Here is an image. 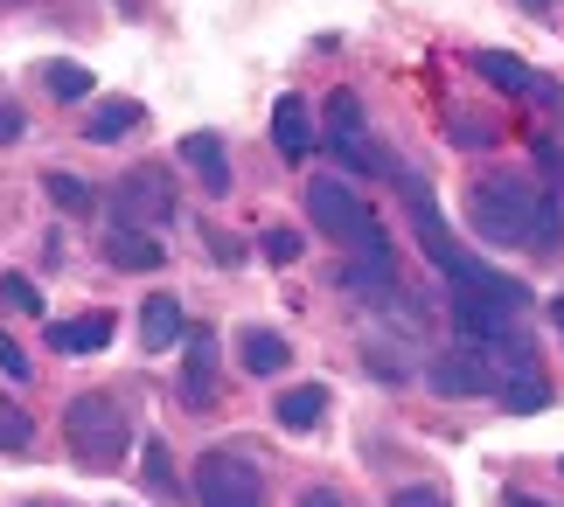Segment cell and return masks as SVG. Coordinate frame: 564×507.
I'll list each match as a JSON object with an SVG mask.
<instances>
[{
  "instance_id": "cell-4",
  "label": "cell",
  "mask_w": 564,
  "mask_h": 507,
  "mask_svg": "<svg viewBox=\"0 0 564 507\" xmlns=\"http://www.w3.org/2000/svg\"><path fill=\"white\" fill-rule=\"evenodd\" d=\"M195 507H265V473L245 452H203L195 459Z\"/></svg>"
},
{
  "instance_id": "cell-34",
  "label": "cell",
  "mask_w": 564,
  "mask_h": 507,
  "mask_svg": "<svg viewBox=\"0 0 564 507\" xmlns=\"http://www.w3.org/2000/svg\"><path fill=\"white\" fill-rule=\"evenodd\" d=\"M29 507H56V500H29Z\"/></svg>"
},
{
  "instance_id": "cell-5",
  "label": "cell",
  "mask_w": 564,
  "mask_h": 507,
  "mask_svg": "<svg viewBox=\"0 0 564 507\" xmlns=\"http://www.w3.org/2000/svg\"><path fill=\"white\" fill-rule=\"evenodd\" d=\"M502 376H509V368H502V355H495L488 341H460V348H446V355L432 362L425 383L440 389V396H495Z\"/></svg>"
},
{
  "instance_id": "cell-2",
  "label": "cell",
  "mask_w": 564,
  "mask_h": 507,
  "mask_svg": "<svg viewBox=\"0 0 564 507\" xmlns=\"http://www.w3.org/2000/svg\"><path fill=\"white\" fill-rule=\"evenodd\" d=\"M467 216L488 244H530L536 181H523V174H481V181L467 188Z\"/></svg>"
},
{
  "instance_id": "cell-6",
  "label": "cell",
  "mask_w": 564,
  "mask_h": 507,
  "mask_svg": "<svg viewBox=\"0 0 564 507\" xmlns=\"http://www.w3.org/2000/svg\"><path fill=\"white\" fill-rule=\"evenodd\" d=\"M112 223H133V230L175 223V188H167V167H133V174H119V188H112Z\"/></svg>"
},
{
  "instance_id": "cell-24",
  "label": "cell",
  "mask_w": 564,
  "mask_h": 507,
  "mask_svg": "<svg viewBox=\"0 0 564 507\" xmlns=\"http://www.w3.org/2000/svg\"><path fill=\"white\" fill-rule=\"evenodd\" d=\"M0 299H8L14 313H42V293H35V278H21V272H0Z\"/></svg>"
},
{
  "instance_id": "cell-17",
  "label": "cell",
  "mask_w": 564,
  "mask_h": 507,
  "mask_svg": "<svg viewBox=\"0 0 564 507\" xmlns=\"http://www.w3.org/2000/svg\"><path fill=\"white\" fill-rule=\"evenodd\" d=\"M140 480H147V494H161V500H175V494H182V480H175V452H167V438H147V445H140Z\"/></svg>"
},
{
  "instance_id": "cell-7",
  "label": "cell",
  "mask_w": 564,
  "mask_h": 507,
  "mask_svg": "<svg viewBox=\"0 0 564 507\" xmlns=\"http://www.w3.org/2000/svg\"><path fill=\"white\" fill-rule=\"evenodd\" d=\"M474 77H488V84H502V98H536V104H557V84L544 70H530L523 56H509V49H474Z\"/></svg>"
},
{
  "instance_id": "cell-20",
  "label": "cell",
  "mask_w": 564,
  "mask_h": 507,
  "mask_svg": "<svg viewBox=\"0 0 564 507\" xmlns=\"http://www.w3.org/2000/svg\"><path fill=\"white\" fill-rule=\"evenodd\" d=\"M495 396H502V410H509V417H530V410H544V404H551L544 376H509V383L495 389Z\"/></svg>"
},
{
  "instance_id": "cell-13",
  "label": "cell",
  "mask_w": 564,
  "mask_h": 507,
  "mask_svg": "<svg viewBox=\"0 0 564 507\" xmlns=\"http://www.w3.org/2000/svg\"><path fill=\"white\" fill-rule=\"evenodd\" d=\"M237 362L251 368V376H279V368L293 362V348L272 334V327H245V334H237Z\"/></svg>"
},
{
  "instance_id": "cell-29",
  "label": "cell",
  "mask_w": 564,
  "mask_h": 507,
  "mask_svg": "<svg viewBox=\"0 0 564 507\" xmlns=\"http://www.w3.org/2000/svg\"><path fill=\"white\" fill-rule=\"evenodd\" d=\"M21 132H29V119H21V104H14V98H0V146H14Z\"/></svg>"
},
{
  "instance_id": "cell-30",
  "label": "cell",
  "mask_w": 564,
  "mask_h": 507,
  "mask_svg": "<svg viewBox=\"0 0 564 507\" xmlns=\"http://www.w3.org/2000/svg\"><path fill=\"white\" fill-rule=\"evenodd\" d=\"M293 507H341V494H335V487H307V494H300Z\"/></svg>"
},
{
  "instance_id": "cell-9",
  "label": "cell",
  "mask_w": 564,
  "mask_h": 507,
  "mask_svg": "<svg viewBox=\"0 0 564 507\" xmlns=\"http://www.w3.org/2000/svg\"><path fill=\"white\" fill-rule=\"evenodd\" d=\"M105 257H112L119 272H161V264H167L161 236L154 230H133V223H112V230H105Z\"/></svg>"
},
{
  "instance_id": "cell-28",
  "label": "cell",
  "mask_w": 564,
  "mask_h": 507,
  "mask_svg": "<svg viewBox=\"0 0 564 507\" xmlns=\"http://www.w3.org/2000/svg\"><path fill=\"white\" fill-rule=\"evenodd\" d=\"M29 368H35V362H29V355H21V348H14L8 334H0V376H14V383H29Z\"/></svg>"
},
{
  "instance_id": "cell-8",
  "label": "cell",
  "mask_w": 564,
  "mask_h": 507,
  "mask_svg": "<svg viewBox=\"0 0 564 507\" xmlns=\"http://www.w3.org/2000/svg\"><path fill=\"white\" fill-rule=\"evenodd\" d=\"M328 146L341 153V167H349V174H377L383 167L377 153H370V132H362V104L349 91L328 98Z\"/></svg>"
},
{
  "instance_id": "cell-27",
  "label": "cell",
  "mask_w": 564,
  "mask_h": 507,
  "mask_svg": "<svg viewBox=\"0 0 564 507\" xmlns=\"http://www.w3.org/2000/svg\"><path fill=\"white\" fill-rule=\"evenodd\" d=\"M453 132H460V146H488L495 140V125L474 119V112H453Z\"/></svg>"
},
{
  "instance_id": "cell-22",
  "label": "cell",
  "mask_w": 564,
  "mask_h": 507,
  "mask_svg": "<svg viewBox=\"0 0 564 507\" xmlns=\"http://www.w3.org/2000/svg\"><path fill=\"white\" fill-rule=\"evenodd\" d=\"M42 84H50V98H63V104L91 98V70H84V63H50V70H42Z\"/></svg>"
},
{
  "instance_id": "cell-14",
  "label": "cell",
  "mask_w": 564,
  "mask_h": 507,
  "mask_svg": "<svg viewBox=\"0 0 564 507\" xmlns=\"http://www.w3.org/2000/svg\"><path fill=\"white\" fill-rule=\"evenodd\" d=\"M188 334V327H182V299H147L140 306V341H147V355H161V348H175Z\"/></svg>"
},
{
  "instance_id": "cell-21",
  "label": "cell",
  "mask_w": 564,
  "mask_h": 507,
  "mask_svg": "<svg viewBox=\"0 0 564 507\" xmlns=\"http://www.w3.org/2000/svg\"><path fill=\"white\" fill-rule=\"evenodd\" d=\"M29 445H35V417L14 396H0V452H29Z\"/></svg>"
},
{
  "instance_id": "cell-19",
  "label": "cell",
  "mask_w": 564,
  "mask_h": 507,
  "mask_svg": "<svg viewBox=\"0 0 564 507\" xmlns=\"http://www.w3.org/2000/svg\"><path fill=\"white\" fill-rule=\"evenodd\" d=\"M42 195H50V202L63 209V216H91L98 209V195H91V181H77V174H42Z\"/></svg>"
},
{
  "instance_id": "cell-12",
  "label": "cell",
  "mask_w": 564,
  "mask_h": 507,
  "mask_svg": "<svg viewBox=\"0 0 564 507\" xmlns=\"http://www.w3.org/2000/svg\"><path fill=\"white\" fill-rule=\"evenodd\" d=\"M50 348H56V355H98V348H112V313L56 320V327H50Z\"/></svg>"
},
{
  "instance_id": "cell-26",
  "label": "cell",
  "mask_w": 564,
  "mask_h": 507,
  "mask_svg": "<svg viewBox=\"0 0 564 507\" xmlns=\"http://www.w3.org/2000/svg\"><path fill=\"white\" fill-rule=\"evenodd\" d=\"M390 507H453V500H446V487H398Z\"/></svg>"
},
{
  "instance_id": "cell-18",
  "label": "cell",
  "mask_w": 564,
  "mask_h": 507,
  "mask_svg": "<svg viewBox=\"0 0 564 507\" xmlns=\"http://www.w3.org/2000/svg\"><path fill=\"white\" fill-rule=\"evenodd\" d=\"M147 112H140V104L133 98H112V104H98V112L91 119H84V140H98V146H112L119 140V132H133Z\"/></svg>"
},
{
  "instance_id": "cell-3",
  "label": "cell",
  "mask_w": 564,
  "mask_h": 507,
  "mask_svg": "<svg viewBox=\"0 0 564 507\" xmlns=\"http://www.w3.org/2000/svg\"><path fill=\"white\" fill-rule=\"evenodd\" d=\"M63 438H70L77 466L112 473L119 459H126V445H133V425H126V410L112 404V396H77L70 417H63Z\"/></svg>"
},
{
  "instance_id": "cell-33",
  "label": "cell",
  "mask_w": 564,
  "mask_h": 507,
  "mask_svg": "<svg viewBox=\"0 0 564 507\" xmlns=\"http://www.w3.org/2000/svg\"><path fill=\"white\" fill-rule=\"evenodd\" d=\"M523 8H530V14H551V8H557V0H523Z\"/></svg>"
},
{
  "instance_id": "cell-32",
  "label": "cell",
  "mask_w": 564,
  "mask_h": 507,
  "mask_svg": "<svg viewBox=\"0 0 564 507\" xmlns=\"http://www.w3.org/2000/svg\"><path fill=\"white\" fill-rule=\"evenodd\" d=\"M502 507H544V500H530V494H509V500H502Z\"/></svg>"
},
{
  "instance_id": "cell-10",
  "label": "cell",
  "mask_w": 564,
  "mask_h": 507,
  "mask_svg": "<svg viewBox=\"0 0 564 507\" xmlns=\"http://www.w3.org/2000/svg\"><path fill=\"white\" fill-rule=\"evenodd\" d=\"M272 146H279V161H307V153H314V112H307V98H279Z\"/></svg>"
},
{
  "instance_id": "cell-31",
  "label": "cell",
  "mask_w": 564,
  "mask_h": 507,
  "mask_svg": "<svg viewBox=\"0 0 564 507\" xmlns=\"http://www.w3.org/2000/svg\"><path fill=\"white\" fill-rule=\"evenodd\" d=\"M551 327H557V341H564V299H551Z\"/></svg>"
},
{
  "instance_id": "cell-25",
  "label": "cell",
  "mask_w": 564,
  "mask_h": 507,
  "mask_svg": "<svg viewBox=\"0 0 564 507\" xmlns=\"http://www.w3.org/2000/svg\"><path fill=\"white\" fill-rule=\"evenodd\" d=\"M258 251H265L272 264H293V257H300V230H286V223H279V230H265V236H258Z\"/></svg>"
},
{
  "instance_id": "cell-16",
  "label": "cell",
  "mask_w": 564,
  "mask_h": 507,
  "mask_svg": "<svg viewBox=\"0 0 564 507\" xmlns=\"http://www.w3.org/2000/svg\"><path fill=\"white\" fill-rule=\"evenodd\" d=\"M557 244H564V195H557V188H536V216H530V244H523V251L551 257Z\"/></svg>"
},
{
  "instance_id": "cell-15",
  "label": "cell",
  "mask_w": 564,
  "mask_h": 507,
  "mask_svg": "<svg viewBox=\"0 0 564 507\" xmlns=\"http://www.w3.org/2000/svg\"><path fill=\"white\" fill-rule=\"evenodd\" d=\"M272 417H279L286 431H314L321 417H328V389H321V383H300V389H286V396L272 404Z\"/></svg>"
},
{
  "instance_id": "cell-23",
  "label": "cell",
  "mask_w": 564,
  "mask_h": 507,
  "mask_svg": "<svg viewBox=\"0 0 564 507\" xmlns=\"http://www.w3.org/2000/svg\"><path fill=\"white\" fill-rule=\"evenodd\" d=\"M188 396L209 404V334H188Z\"/></svg>"
},
{
  "instance_id": "cell-1",
  "label": "cell",
  "mask_w": 564,
  "mask_h": 507,
  "mask_svg": "<svg viewBox=\"0 0 564 507\" xmlns=\"http://www.w3.org/2000/svg\"><path fill=\"white\" fill-rule=\"evenodd\" d=\"M307 216L335 236L341 251H356V264H383V272H398V257H390V236H383V223H377V209L362 202L349 181H335V174L307 181Z\"/></svg>"
},
{
  "instance_id": "cell-11",
  "label": "cell",
  "mask_w": 564,
  "mask_h": 507,
  "mask_svg": "<svg viewBox=\"0 0 564 507\" xmlns=\"http://www.w3.org/2000/svg\"><path fill=\"white\" fill-rule=\"evenodd\" d=\"M182 161L195 167V181H203L209 195H230V153H224L216 132H188V140H182Z\"/></svg>"
}]
</instances>
